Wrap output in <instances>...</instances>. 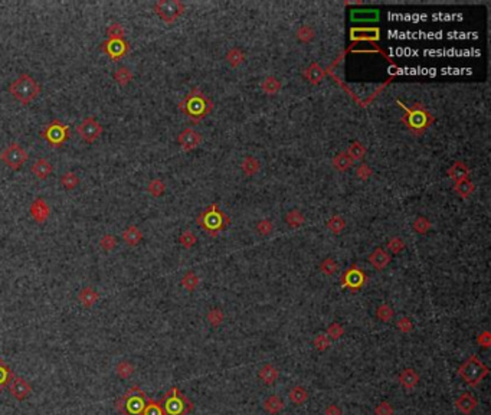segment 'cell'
<instances>
[{
	"instance_id": "1",
	"label": "cell",
	"mask_w": 491,
	"mask_h": 415,
	"mask_svg": "<svg viewBox=\"0 0 491 415\" xmlns=\"http://www.w3.org/2000/svg\"><path fill=\"white\" fill-rule=\"evenodd\" d=\"M147 401L149 398L146 392L140 386L134 385L129 388L120 399L115 401V410L120 415H143Z\"/></svg>"
},
{
	"instance_id": "2",
	"label": "cell",
	"mask_w": 491,
	"mask_h": 415,
	"mask_svg": "<svg viewBox=\"0 0 491 415\" xmlns=\"http://www.w3.org/2000/svg\"><path fill=\"white\" fill-rule=\"evenodd\" d=\"M163 415H189L195 405L177 386H171L160 399Z\"/></svg>"
},
{
	"instance_id": "3",
	"label": "cell",
	"mask_w": 491,
	"mask_h": 415,
	"mask_svg": "<svg viewBox=\"0 0 491 415\" xmlns=\"http://www.w3.org/2000/svg\"><path fill=\"white\" fill-rule=\"evenodd\" d=\"M39 82L29 74H20L12 84L9 85V93L13 95L20 104H29L40 94Z\"/></svg>"
},
{
	"instance_id": "4",
	"label": "cell",
	"mask_w": 491,
	"mask_h": 415,
	"mask_svg": "<svg viewBox=\"0 0 491 415\" xmlns=\"http://www.w3.org/2000/svg\"><path fill=\"white\" fill-rule=\"evenodd\" d=\"M490 369L487 365H484L480 359L477 358L475 355H471L470 358L467 359L459 368H458V375L459 378L472 388H475L477 385H480V382L484 378L489 377Z\"/></svg>"
},
{
	"instance_id": "5",
	"label": "cell",
	"mask_w": 491,
	"mask_h": 415,
	"mask_svg": "<svg viewBox=\"0 0 491 415\" xmlns=\"http://www.w3.org/2000/svg\"><path fill=\"white\" fill-rule=\"evenodd\" d=\"M40 134L51 146L62 147L69 137V127L59 120H52Z\"/></svg>"
},
{
	"instance_id": "6",
	"label": "cell",
	"mask_w": 491,
	"mask_h": 415,
	"mask_svg": "<svg viewBox=\"0 0 491 415\" xmlns=\"http://www.w3.org/2000/svg\"><path fill=\"white\" fill-rule=\"evenodd\" d=\"M29 159V153L19 143H10L0 153V160L12 170H19Z\"/></svg>"
},
{
	"instance_id": "7",
	"label": "cell",
	"mask_w": 491,
	"mask_h": 415,
	"mask_svg": "<svg viewBox=\"0 0 491 415\" xmlns=\"http://www.w3.org/2000/svg\"><path fill=\"white\" fill-rule=\"evenodd\" d=\"M156 13L167 23L177 19L183 12V4L176 0H160L154 4Z\"/></svg>"
},
{
	"instance_id": "8",
	"label": "cell",
	"mask_w": 491,
	"mask_h": 415,
	"mask_svg": "<svg viewBox=\"0 0 491 415\" xmlns=\"http://www.w3.org/2000/svg\"><path fill=\"white\" fill-rule=\"evenodd\" d=\"M76 132L79 134V137L88 143L93 144L94 141H97L99 138V136L102 134V126L98 123V120L95 117H87L78 127Z\"/></svg>"
},
{
	"instance_id": "9",
	"label": "cell",
	"mask_w": 491,
	"mask_h": 415,
	"mask_svg": "<svg viewBox=\"0 0 491 415\" xmlns=\"http://www.w3.org/2000/svg\"><path fill=\"white\" fill-rule=\"evenodd\" d=\"M130 49V45L126 39H108L102 43V51L113 61H118L124 57Z\"/></svg>"
},
{
	"instance_id": "10",
	"label": "cell",
	"mask_w": 491,
	"mask_h": 415,
	"mask_svg": "<svg viewBox=\"0 0 491 415\" xmlns=\"http://www.w3.org/2000/svg\"><path fill=\"white\" fill-rule=\"evenodd\" d=\"M9 392L18 401H25L32 392V386L28 380H25L22 377H13L12 382L9 383Z\"/></svg>"
},
{
	"instance_id": "11",
	"label": "cell",
	"mask_w": 491,
	"mask_h": 415,
	"mask_svg": "<svg viewBox=\"0 0 491 415\" xmlns=\"http://www.w3.org/2000/svg\"><path fill=\"white\" fill-rule=\"evenodd\" d=\"M29 212H31V216L39 222V224H43L49 215H51V208L48 205V202L43 199V198H36L32 201L31 207H29Z\"/></svg>"
},
{
	"instance_id": "12",
	"label": "cell",
	"mask_w": 491,
	"mask_h": 415,
	"mask_svg": "<svg viewBox=\"0 0 491 415\" xmlns=\"http://www.w3.org/2000/svg\"><path fill=\"white\" fill-rule=\"evenodd\" d=\"M477 405H478L477 398L474 395H471L470 392H464V394H461L459 398L455 401V408H457L461 414L464 415H471L472 411L477 408Z\"/></svg>"
},
{
	"instance_id": "13",
	"label": "cell",
	"mask_w": 491,
	"mask_h": 415,
	"mask_svg": "<svg viewBox=\"0 0 491 415\" xmlns=\"http://www.w3.org/2000/svg\"><path fill=\"white\" fill-rule=\"evenodd\" d=\"M31 172H32L38 179L43 180V179H46L48 176L52 174L54 166H52V163H51L46 157H40V159H38L36 162H33V165H32V168H31Z\"/></svg>"
},
{
	"instance_id": "14",
	"label": "cell",
	"mask_w": 491,
	"mask_h": 415,
	"mask_svg": "<svg viewBox=\"0 0 491 415\" xmlns=\"http://www.w3.org/2000/svg\"><path fill=\"white\" fill-rule=\"evenodd\" d=\"M258 377L261 379V382L265 385H274L277 382V379L280 377V371L277 369L275 365L272 363H265L261 366Z\"/></svg>"
},
{
	"instance_id": "15",
	"label": "cell",
	"mask_w": 491,
	"mask_h": 415,
	"mask_svg": "<svg viewBox=\"0 0 491 415\" xmlns=\"http://www.w3.org/2000/svg\"><path fill=\"white\" fill-rule=\"evenodd\" d=\"M399 383L406 389V391H412L416 385L419 383V375L416 374L414 369L406 368L399 374Z\"/></svg>"
},
{
	"instance_id": "16",
	"label": "cell",
	"mask_w": 491,
	"mask_h": 415,
	"mask_svg": "<svg viewBox=\"0 0 491 415\" xmlns=\"http://www.w3.org/2000/svg\"><path fill=\"white\" fill-rule=\"evenodd\" d=\"M78 300L79 303L87 307V309H91L94 304H97V302L99 300V293L93 288V287H84L79 293H78Z\"/></svg>"
},
{
	"instance_id": "17",
	"label": "cell",
	"mask_w": 491,
	"mask_h": 415,
	"mask_svg": "<svg viewBox=\"0 0 491 415\" xmlns=\"http://www.w3.org/2000/svg\"><path fill=\"white\" fill-rule=\"evenodd\" d=\"M121 238L129 246H135L138 245L140 241L143 240V232L137 225H130L123 231Z\"/></svg>"
},
{
	"instance_id": "18",
	"label": "cell",
	"mask_w": 491,
	"mask_h": 415,
	"mask_svg": "<svg viewBox=\"0 0 491 415\" xmlns=\"http://www.w3.org/2000/svg\"><path fill=\"white\" fill-rule=\"evenodd\" d=\"M364 283V276L363 273L359 271L358 268H350L346 274H344V278H343V284L350 287L352 290L353 288H359L361 284Z\"/></svg>"
},
{
	"instance_id": "19",
	"label": "cell",
	"mask_w": 491,
	"mask_h": 415,
	"mask_svg": "<svg viewBox=\"0 0 491 415\" xmlns=\"http://www.w3.org/2000/svg\"><path fill=\"white\" fill-rule=\"evenodd\" d=\"M262 407H264V410L268 414L277 415L280 414L284 408H285V404H284V401L278 395H271L265 399Z\"/></svg>"
},
{
	"instance_id": "20",
	"label": "cell",
	"mask_w": 491,
	"mask_h": 415,
	"mask_svg": "<svg viewBox=\"0 0 491 415\" xmlns=\"http://www.w3.org/2000/svg\"><path fill=\"white\" fill-rule=\"evenodd\" d=\"M13 377H15V374H13L12 368L3 359H0V392L9 386Z\"/></svg>"
},
{
	"instance_id": "21",
	"label": "cell",
	"mask_w": 491,
	"mask_h": 415,
	"mask_svg": "<svg viewBox=\"0 0 491 415\" xmlns=\"http://www.w3.org/2000/svg\"><path fill=\"white\" fill-rule=\"evenodd\" d=\"M288 398H290V401L294 405H301V404H304L308 399V392H307V389L304 386L297 385V386H294V388L290 389Z\"/></svg>"
},
{
	"instance_id": "22",
	"label": "cell",
	"mask_w": 491,
	"mask_h": 415,
	"mask_svg": "<svg viewBox=\"0 0 491 415\" xmlns=\"http://www.w3.org/2000/svg\"><path fill=\"white\" fill-rule=\"evenodd\" d=\"M113 76L120 85H127V84H130L132 81L134 74L131 72V69H129L127 67H120V68L115 69Z\"/></svg>"
},
{
	"instance_id": "23",
	"label": "cell",
	"mask_w": 491,
	"mask_h": 415,
	"mask_svg": "<svg viewBox=\"0 0 491 415\" xmlns=\"http://www.w3.org/2000/svg\"><path fill=\"white\" fill-rule=\"evenodd\" d=\"M61 185L66 190H74L79 185V177L75 172H65L61 176Z\"/></svg>"
},
{
	"instance_id": "24",
	"label": "cell",
	"mask_w": 491,
	"mask_h": 415,
	"mask_svg": "<svg viewBox=\"0 0 491 415\" xmlns=\"http://www.w3.org/2000/svg\"><path fill=\"white\" fill-rule=\"evenodd\" d=\"M115 374L121 379H127L130 378L134 374V365L131 362H127V360H121L115 365Z\"/></svg>"
},
{
	"instance_id": "25",
	"label": "cell",
	"mask_w": 491,
	"mask_h": 415,
	"mask_svg": "<svg viewBox=\"0 0 491 415\" xmlns=\"http://www.w3.org/2000/svg\"><path fill=\"white\" fill-rule=\"evenodd\" d=\"M179 143H180L186 150H189V149L195 147V146L197 144V136L192 132V130H186V132H183L180 136H179Z\"/></svg>"
},
{
	"instance_id": "26",
	"label": "cell",
	"mask_w": 491,
	"mask_h": 415,
	"mask_svg": "<svg viewBox=\"0 0 491 415\" xmlns=\"http://www.w3.org/2000/svg\"><path fill=\"white\" fill-rule=\"evenodd\" d=\"M370 263L373 264L375 268L382 270L383 267H386L389 263V255H386L382 249H378L372 257H370Z\"/></svg>"
},
{
	"instance_id": "27",
	"label": "cell",
	"mask_w": 491,
	"mask_h": 415,
	"mask_svg": "<svg viewBox=\"0 0 491 415\" xmlns=\"http://www.w3.org/2000/svg\"><path fill=\"white\" fill-rule=\"evenodd\" d=\"M143 415H163V410H162L160 401H156V399L149 398L147 405H146V410H144Z\"/></svg>"
},
{
	"instance_id": "28",
	"label": "cell",
	"mask_w": 491,
	"mask_h": 415,
	"mask_svg": "<svg viewBox=\"0 0 491 415\" xmlns=\"http://www.w3.org/2000/svg\"><path fill=\"white\" fill-rule=\"evenodd\" d=\"M115 245H117V238H115L114 235H111V234H105V235H102L101 240H99V246H101L105 252L113 251L114 248H115Z\"/></svg>"
},
{
	"instance_id": "29",
	"label": "cell",
	"mask_w": 491,
	"mask_h": 415,
	"mask_svg": "<svg viewBox=\"0 0 491 415\" xmlns=\"http://www.w3.org/2000/svg\"><path fill=\"white\" fill-rule=\"evenodd\" d=\"M126 31L123 28L121 23H113L108 29H107V36L108 39H124Z\"/></svg>"
},
{
	"instance_id": "30",
	"label": "cell",
	"mask_w": 491,
	"mask_h": 415,
	"mask_svg": "<svg viewBox=\"0 0 491 415\" xmlns=\"http://www.w3.org/2000/svg\"><path fill=\"white\" fill-rule=\"evenodd\" d=\"M147 190L150 192L153 196L157 198V196H160V195L164 192V183H163L160 179H154V180H151L150 183H149Z\"/></svg>"
},
{
	"instance_id": "31",
	"label": "cell",
	"mask_w": 491,
	"mask_h": 415,
	"mask_svg": "<svg viewBox=\"0 0 491 415\" xmlns=\"http://www.w3.org/2000/svg\"><path fill=\"white\" fill-rule=\"evenodd\" d=\"M393 414H395V410H393V407H392L388 401L380 402L378 407L375 408V415H393Z\"/></svg>"
},
{
	"instance_id": "32",
	"label": "cell",
	"mask_w": 491,
	"mask_h": 415,
	"mask_svg": "<svg viewBox=\"0 0 491 415\" xmlns=\"http://www.w3.org/2000/svg\"><path fill=\"white\" fill-rule=\"evenodd\" d=\"M182 285L186 287L189 291L195 290V287L197 285V277H196L193 273H188V274L183 277V280H182Z\"/></svg>"
},
{
	"instance_id": "33",
	"label": "cell",
	"mask_w": 491,
	"mask_h": 415,
	"mask_svg": "<svg viewBox=\"0 0 491 415\" xmlns=\"http://www.w3.org/2000/svg\"><path fill=\"white\" fill-rule=\"evenodd\" d=\"M314 346H316L317 350L324 352V350L330 346V340H328V338H327L326 335H319V336L314 339Z\"/></svg>"
},
{
	"instance_id": "34",
	"label": "cell",
	"mask_w": 491,
	"mask_h": 415,
	"mask_svg": "<svg viewBox=\"0 0 491 415\" xmlns=\"http://www.w3.org/2000/svg\"><path fill=\"white\" fill-rule=\"evenodd\" d=\"M343 327L341 326H339L337 323H334V324H331L330 327H328V330H327V335L330 336V339H339L340 338L341 335H343Z\"/></svg>"
},
{
	"instance_id": "35",
	"label": "cell",
	"mask_w": 491,
	"mask_h": 415,
	"mask_svg": "<svg viewBox=\"0 0 491 415\" xmlns=\"http://www.w3.org/2000/svg\"><path fill=\"white\" fill-rule=\"evenodd\" d=\"M378 316L383 321H388V320H391V319H392V316H393V311L391 310V307H388V306H382V307H380V309L378 310Z\"/></svg>"
},
{
	"instance_id": "36",
	"label": "cell",
	"mask_w": 491,
	"mask_h": 415,
	"mask_svg": "<svg viewBox=\"0 0 491 415\" xmlns=\"http://www.w3.org/2000/svg\"><path fill=\"white\" fill-rule=\"evenodd\" d=\"M477 343H478L480 346H483L484 349H489V347H490V345H491L490 333H489V332H484V333H481V335L477 338Z\"/></svg>"
},
{
	"instance_id": "37",
	"label": "cell",
	"mask_w": 491,
	"mask_h": 415,
	"mask_svg": "<svg viewBox=\"0 0 491 415\" xmlns=\"http://www.w3.org/2000/svg\"><path fill=\"white\" fill-rule=\"evenodd\" d=\"M208 319L213 326H218V324L221 323V320H222V314L219 313V310H212V311L209 313Z\"/></svg>"
},
{
	"instance_id": "38",
	"label": "cell",
	"mask_w": 491,
	"mask_h": 415,
	"mask_svg": "<svg viewBox=\"0 0 491 415\" xmlns=\"http://www.w3.org/2000/svg\"><path fill=\"white\" fill-rule=\"evenodd\" d=\"M397 327H399L402 332L406 333V332H409V330L412 329V324H411V321L408 320V319H402V320L397 323Z\"/></svg>"
},
{
	"instance_id": "39",
	"label": "cell",
	"mask_w": 491,
	"mask_h": 415,
	"mask_svg": "<svg viewBox=\"0 0 491 415\" xmlns=\"http://www.w3.org/2000/svg\"><path fill=\"white\" fill-rule=\"evenodd\" d=\"M180 242L183 244L185 246H190L193 242H195V238H193V235H190L189 232H186V234H183L182 235V238H180Z\"/></svg>"
},
{
	"instance_id": "40",
	"label": "cell",
	"mask_w": 491,
	"mask_h": 415,
	"mask_svg": "<svg viewBox=\"0 0 491 415\" xmlns=\"http://www.w3.org/2000/svg\"><path fill=\"white\" fill-rule=\"evenodd\" d=\"M326 415H341V410L337 405H330L326 408Z\"/></svg>"
}]
</instances>
